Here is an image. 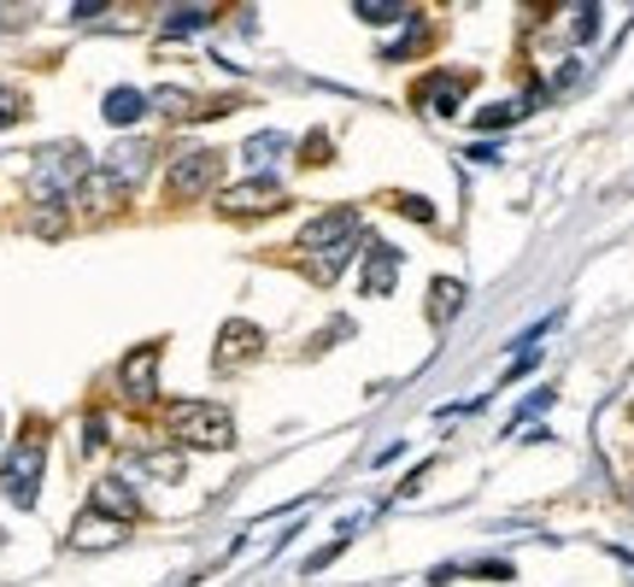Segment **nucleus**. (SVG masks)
Returning <instances> with one entry per match:
<instances>
[{"mask_svg": "<svg viewBox=\"0 0 634 587\" xmlns=\"http://www.w3.org/2000/svg\"><path fill=\"white\" fill-rule=\"evenodd\" d=\"M359 229H364L359 206H330V212H323V218H312V223H305V229H300L305 277L330 288V282L341 277V270H346V259L359 253Z\"/></svg>", "mask_w": 634, "mask_h": 587, "instance_id": "nucleus-1", "label": "nucleus"}, {"mask_svg": "<svg viewBox=\"0 0 634 587\" xmlns=\"http://www.w3.org/2000/svg\"><path fill=\"white\" fill-rule=\"evenodd\" d=\"M94 177V153L83 141H48L30 165V200L36 206H71Z\"/></svg>", "mask_w": 634, "mask_h": 587, "instance_id": "nucleus-2", "label": "nucleus"}, {"mask_svg": "<svg viewBox=\"0 0 634 587\" xmlns=\"http://www.w3.org/2000/svg\"><path fill=\"white\" fill-rule=\"evenodd\" d=\"M171 435L189 440V447H200V452L235 447L230 411H223V406H207V400H182V406H171Z\"/></svg>", "mask_w": 634, "mask_h": 587, "instance_id": "nucleus-3", "label": "nucleus"}, {"mask_svg": "<svg viewBox=\"0 0 634 587\" xmlns=\"http://www.w3.org/2000/svg\"><path fill=\"white\" fill-rule=\"evenodd\" d=\"M42 465H48V447H42V435H24L18 447L7 452V465H0V488H7V499L18 511H30L36 506V488H42Z\"/></svg>", "mask_w": 634, "mask_h": 587, "instance_id": "nucleus-4", "label": "nucleus"}, {"mask_svg": "<svg viewBox=\"0 0 634 587\" xmlns=\"http://www.w3.org/2000/svg\"><path fill=\"white\" fill-rule=\"evenodd\" d=\"M223 177V153L218 147H194V153H182L171 165V177H165V195L171 200H200V195H212Z\"/></svg>", "mask_w": 634, "mask_h": 587, "instance_id": "nucleus-5", "label": "nucleus"}, {"mask_svg": "<svg viewBox=\"0 0 634 587\" xmlns=\"http://www.w3.org/2000/svg\"><path fill=\"white\" fill-rule=\"evenodd\" d=\"M289 206V188L271 182V177H253V182H235L218 195V212L223 218H264V212H282Z\"/></svg>", "mask_w": 634, "mask_h": 587, "instance_id": "nucleus-6", "label": "nucleus"}, {"mask_svg": "<svg viewBox=\"0 0 634 587\" xmlns=\"http://www.w3.org/2000/svg\"><path fill=\"white\" fill-rule=\"evenodd\" d=\"M148 165H153V141H141V136H130V141H118L107 159H100V177H107L118 195L124 188H135L141 177H148Z\"/></svg>", "mask_w": 634, "mask_h": 587, "instance_id": "nucleus-7", "label": "nucleus"}, {"mask_svg": "<svg viewBox=\"0 0 634 587\" xmlns=\"http://www.w3.org/2000/svg\"><path fill=\"white\" fill-rule=\"evenodd\" d=\"M470 82H476L470 71H435V77H423V82H417V107H429L435 118H459Z\"/></svg>", "mask_w": 634, "mask_h": 587, "instance_id": "nucleus-8", "label": "nucleus"}, {"mask_svg": "<svg viewBox=\"0 0 634 587\" xmlns=\"http://www.w3.org/2000/svg\"><path fill=\"white\" fill-rule=\"evenodd\" d=\"M259 347H264V329L248 324V318H230V324L218 329V352H212V365H218V370H235V365L259 359Z\"/></svg>", "mask_w": 634, "mask_h": 587, "instance_id": "nucleus-9", "label": "nucleus"}, {"mask_svg": "<svg viewBox=\"0 0 634 587\" xmlns=\"http://www.w3.org/2000/svg\"><path fill=\"white\" fill-rule=\"evenodd\" d=\"M118 388H124L135 406H148L159 394V347H135L130 359L118 365Z\"/></svg>", "mask_w": 634, "mask_h": 587, "instance_id": "nucleus-10", "label": "nucleus"}, {"mask_svg": "<svg viewBox=\"0 0 634 587\" xmlns=\"http://www.w3.org/2000/svg\"><path fill=\"white\" fill-rule=\"evenodd\" d=\"M364 294L371 300H388L394 294V282H400V247H388V241H371V253H364Z\"/></svg>", "mask_w": 634, "mask_h": 587, "instance_id": "nucleus-11", "label": "nucleus"}, {"mask_svg": "<svg viewBox=\"0 0 634 587\" xmlns=\"http://www.w3.org/2000/svg\"><path fill=\"white\" fill-rule=\"evenodd\" d=\"M89 511L112 517V523H130L141 506H135V488H124V481H118V476H100L94 488H89Z\"/></svg>", "mask_w": 634, "mask_h": 587, "instance_id": "nucleus-12", "label": "nucleus"}, {"mask_svg": "<svg viewBox=\"0 0 634 587\" xmlns=\"http://www.w3.org/2000/svg\"><path fill=\"white\" fill-rule=\"evenodd\" d=\"M148 107H159L165 118H182V123H194V118H218V112H223L218 100H200V94H189V89H153V94H148Z\"/></svg>", "mask_w": 634, "mask_h": 587, "instance_id": "nucleus-13", "label": "nucleus"}, {"mask_svg": "<svg viewBox=\"0 0 634 587\" xmlns=\"http://www.w3.org/2000/svg\"><path fill=\"white\" fill-rule=\"evenodd\" d=\"M124 540V523H112V517H100V511H83L71 523V547H89V553H100V547H118Z\"/></svg>", "mask_w": 634, "mask_h": 587, "instance_id": "nucleus-14", "label": "nucleus"}, {"mask_svg": "<svg viewBox=\"0 0 634 587\" xmlns=\"http://www.w3.org/2000/svg\"><path fill=\"white\" fill-rule=\"evenodd\" d=\"M141 112H148V94L141 89H107V100H100V118H107L112 130H130Z\"/></svg>", "mask_w": 634, "mask_h": 587, "instance_id": "nucleus-15", "label": "nucleus"}, {"mask_svg": "<svg viewBox=\"0 0 634 587\" xmlns=\"http://www.w3.org/2000/svg\"><path fill=\"white\" fill-rule=\"evenodd\" d=\"M464 311V282H453V277H441V282H429V324L435 329H446Z\"/></svg>", "mask_w": 634, "mask_h": 587, "instance_id": "nucleus-16", "label": "nucleus"}, {"mask_svg": "<svg viewBox=\"0 0 634 587\" xmlns=\"http://www.w3.org/2000/svg\"><path fill=\"white\" fill-rule=\"evenodd\" d=\"M282 153H289V136H282V130H259V136H248V147H241V159H248V165H276Z\"/></svg>", "mask_w": 634, "mask_h": 587, "instance_id": "nucleus-17", "label": "nucleus"}, {"mask_svg": "<svg viewBox=\"0 0 634 587\" xmlns=\"http://www.w3.org/2000/svg\"><path fill=\"white\" fill-rule=\"evenodd\" d=\"M135 470H141V476H159V481H182V470H189V465H182L177 447H165V452H141Z\"/></svg>", "mask_w": 634, "mask_h": 587, "instance_id": "nucleus-18", "label": "nucleus"}, {"mask_svg": "<svg viewBox=\"0 0 634 587\" xmlns=\"http://www.w3.org/2000/svg\"><path fill=\"white\" fill-rule=\"evenodd\" d=\"M212 18H218L212 7H171V12H165V30H171V36H194V30H207Z\"/></svg>", "mask_w": 634, "mask_h": 587, "instance_id": "nucleus-19", "label": "nucleus"}, {"mask_svg": "<svg viewBox=\"0 0 634 587\" xmlns=\"http://www.w3.org/2000/svg\"><path fill=\"white\" fill-rule=\"evenodd\" d=\"M523 112H529V100H500V107H482L476 112V130H511Z\"/></svg>", "mask_w": 634, "mask_h": 587, "instance_id": "nucleus-20", "label": "nucleus"}, {"mask_svg": "<svg viewBox=\"0 0 634 587\" xmlns=\"http://www.w3.org/2000/svg\"><path fill=\"white\" fill-rule=\"evenodd\" d=\"M353 12L364 18V24H400V18H417L412 7H400V0H359Z\"/></svg>", "mask_w": 634, "mask_h": 587, "instance_id": "nucleus-21", "label": "nucleus"}, {"mask_svg": "<svg viewBox=\"0 0 634 587\" xmlns=\"http://www.w3.org/2000/svg\"><path fill=\"white\" fill-rule=\"evenodd\" d=\"M30 112V100H24V89H0V130H12L18 118Z\"/></svg>", "mask_w": 634, "mask_h": 587, "instance_id": "nucleus-22", "label": "nucleus"}, {"mask_svg": "<svg viewBox=\"0 0 634 587\" xmlns=\"http://www.w3.org/2000/svg\"><path fill=\"white\" fill-rule=\"evenodd\" d=\"M77 447H83V452H100V447H107V417H100V411H89L83 440H77Z\"/></svg>", "mask_w": 634, "mask_h": 587, "instance_id": "nucleus-23", "label": "nucleus"}, {"mask_svg": "<svg viewBox=\"0 0 634 587\" xmlns=\"http://www.w3.org/2000/svg\"><path fill=\"white\" fill-rule=\"evenodd\" d=\"M400 212H405V218H417V223H435V206H429L423 195H400Z\"/></svg>", "mask_w": 634, "mask_h": 587, "instance_id": "nucleus-24", "label": "nucleus"}, {"mask_svg": "<svg viewBox=\"0 0 634 587\" xmlns=\"http://www.w3.org/2000/svg\"><path fill=\"white\" fill-rule=\"evenodd\" d=\"M593 30H600V7H576V36L587 41Z\"/></svg>", "mask_w": 634, "mask_h": 587, "instance_id": "nucleus-25", "label": "nucleus"}, {"mask_svg": "<svg viewBox=\"0 0 634 587\" xmlns=\"http://www.w3.org/2000/svg\"><path fill=\"white\" fill-rule=\"evenodd\" d=\"M628 417H634V406H628Z\"/></svg>", "mask_w": 634, "mask_h": 587, "instance_id": "nucleus-26", "label": "nucleus"}]
</instances>
